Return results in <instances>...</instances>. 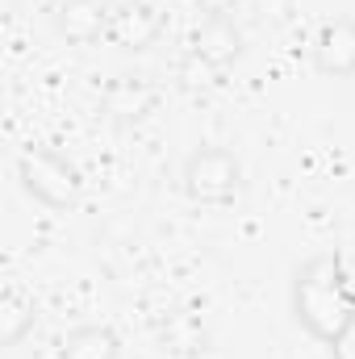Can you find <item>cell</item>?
<instances>
[{
    "mask_svg": "<svg viewBox=\"0 0 355 359\" xmlns=\"http://www.w3.org/2000/svg\"><path fill=\"white\" fill-rule=\"evenodd\" d=\"M163 34V13L147 0H126L113 8V21H109V42L121 46V50H147L155 46V38Z\"/></svg>",
    "mask_w": 355,
    "mask_h": 359,
    "instance_id": "5b68a950",
    "label": "cell"
},
{
    "mask_svg": "<svg viewBox=\"0 0 355 359\" xmlns=\"http://www.w3.org/2000/svg\"><path fill=\"white\" fill-rule=\"evenodd\" d=\"M63 359H121V339L100 326V322H84V326H72L63 334V347H59Z\"/></svg>",
    "mask_w": 355,
    "mask_h": 359,
    "instance_id": "9c48e42d",
    "label": "cell"
},
{
    "mask_svg": "<svg viewBox=\"0 0 355 359\" xmlns=\"http://www.w3.org/2000/svg\"><path fill=\"white\" fill-rule=\"evenodd\" d=\"M314 72L326 80H351L355 76V17H330L322 21L314 46Z\"/></svg>",
    "mask_w": 355,
    "mask_h": 359,
    "instance_id": "277c9868",
    "label": "cell"
},
{
    "mask_svg": "<svg viewBox=\"0 0 355 359\" xmlns=\"http://www.w3.org/2000/svg\"><path fill=\"white\" fill-rule=\"evenodd\" d=\"M163 347L176 351V355H201V351H209V326H205V318L192 313V309L168 313V322H163Z\"/></svg>",
    "mask_w": 355,
    "mask_h": 359,
    "instance_id": "30bf717a",
    "label": "cell"
},
{
    "mask_svg": "<svg viewBox=\"0 0 355 359\" xmlns=\"http://www.w3.org/2000/svg\"><path fill=\"white\" fill-rule=\"evenodd\" d=\"M205 17H234V8H239V0H192Z\"/></svg>",
    "mask_w": 355,
    "mask_h": 359,
    "instance_id": "4fadbf2b",
    "label": "cell"
},
{
    "mask_svg": "<svg viewBox=\"0 0 355 359\" xmlns=\"http://www.w3.org/2000/svg\"><path fill=\"white\" fill-rule=\"evenodd\" d=\"M180 188L192 205H234V196L243 192V163L226 147H196L180 168Z\"/></svg>",
    "mask_w": 355,
    "mask_h": 359,
    "instance_id": "7a4b0ae2",
    "label": "cell"
},
{
    "mask_svg": "<svg viewBox=\"0 0 355 359\" xmlns=\"http://www.w3.org/2000/svg\"><path fill=\"white\" fill-rule=\"evenodd\" d=\"M17 180L46 209H67L80 196V172H76V163L63 159L51 147H25L17 155Z\"/></svg>",
    "mask_w": 355,
    "mask_h": 359,
    "instance_id": "3957f363",
    "label": "cell"
},
{
    "mask_svg": "<svg viewBox=\"0 0 355 359\" xmlns=\"http://www.w3.org/2000/svg\"><path fill=\"white\" fill-rule=\"evenodd\" d=\"M192 50L201 59H209L217 72H226L230 63L243 59V25L234 17H201V25L192 34Z\"/></svg>",
    "mask_w": 355,
    "mask_h": 359,
    "instance_id": "ba28073f",
    "label": "cell"
},
{
    "mask_svg": "<svg viewBox=\"0 0 355 359\" xmlns=\"http://www.w3.org/2000/svg\"><path fill=\"white\" fill-rule=\"evenodd\" d=\"M293 318L309 339L326 347H339L347 339V330L355 326V292L339 255H314L297 268Z\"/></svg>",
    "mask_w": 355,
    "mask_h": 359,
    "instance_id": "6da1fadb",
    "label": "cell"
},
{
    "mask_svg": "<svg viewBox=\"0 0 355 359\" xmlns=\"http://www.w3.org/2000/svg\"><path fill=\"white\" fill-rule=\"evenodd\" d=\"M222 80V72L209 63V59H201L196 50H188L184 59H180V84L188 92H205V88H213Z\"/></svg>",
    "mask_w": 355,
    "mask_h": 359,
    "instance_id": "7c38bea8",
    "label": "cell"
},
{
    "mask_svg": "<svg viewBox=\"0 0 355 359\" xmlns=\"http://www.w3.org/2000/svg\"><path fill=\"white\" fill-rule=\"evenodd\" d=\"M100 100H105V113L117 126H138V121H147L155 113L159 92H155L151 80H142V76H117V80H109V88H105Z\"/></svg>",
    "mask_w": 355,
    "mask_h": 359,
    "instance_id": "52a82bcc",
    "label": "cell"
},
{
    "mask_svg": "<svg viewBox=\"0 0 355 359\" xmlns=\"http://www.w3.org/2000/svg\"><path fill=\"white\" fill-rule=\"evenodd\" d=\"M29 330H34V301L21 297L17 288H4V297H0V343L17 347Z\"/></svg>",
    "mask_w": 355,
    "mask_h": 359,
    "instance_id": "8fae6325",
    "label": "cell"
},
{
    "mask_svg": "<svg viewBox=\"0 0 355 359\" xmlns=\"http://www.w3.org/2000/svg\"><path fill=\"white\" fill-rule=\"evenodd\" d=\"M109 21L113 8L105 0H59L55 8V29L72 46H96L100 38H109Z\"/></svg>",
    "mask_w": 355,
    "mask_h": 359,
    "instance_id": "8992f818",
    "label": "cell"
}]
</instances>
